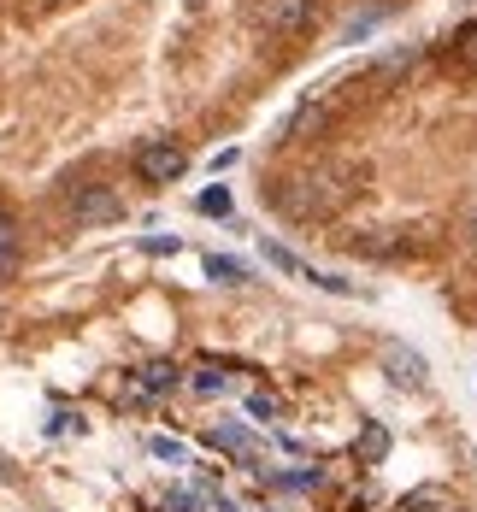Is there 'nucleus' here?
Listing matches in <instances>:
<instances>
[{"label": "nucleus", "mask_w": 477, "mask_h": 512, "mask_svg": "<svg viewBox=\"0 0 477 512\" xmlns=\"http://www.w3.org/2000/svg\"><path fill=\"white\" fill-rule=\"evenodd\" d=\"M277 412H283V401H277V395H248V418H260V424H271Z\"/></svg>", "instance_id": "nucleus-13"}, {"label": "nucleus", "mask_w": 477, "mask_h": 512, "mask_svg": "<svg viewBox=\"0 0 477 512\" xmlns=\"http://www.w3.org/2000/svg\"><path fill=\"white\" fill-rule=\"evenodd\" d=\"M260 24L271 36H301L313 30V0H260Z\"/></svg>", "instance_id": "nucleus-5"}, {"label": "nucleus", "mask_w": 477, "mask_h": 512, "mask_svg": "<svg viewBox=\"0 0 477 512\" xmlns=\"http://www.w3.org/2000/svg\"><path fill=\"white\" fill-rule=\"evenodd\" d=\"M383 448H389V436L371 424V430H366V460H383Z\"/></svg>", "instance_id": "nucleus-17"}, {"label": "nucleus", "mask_w": 477, "mask_h": 512, "mask_svg": "<svg viewBox=\"0 0 477 512\" xmlns=\"http://www.w3.org/2000/svg\"><path fill=\"white\" fill-rule=\"evenodd\" d=\"M466 236H472V248H477V218H472V224H466Z\"/></svg>", "instance_id": "nucleus-19"}, {"label": "nucleus", "mask_w": 477, "mask_h": 512, "mask_svg": "<svg viewBox=\"0 0 477 512\" xmlns=\"http://www.w3.org/2000/svg\"><path fill=\"white\" fill-rule=\"evenodd\" d=\"M71 218H77L83 230H101V224H112V218H124V201H118L106 183H83V189L71 195Z\"/></svg>", "instance_id": "nucleus-4"}, {"label": "nucleus", "mask_w": 477, "mask_h": 512, "mask_svg": "<svg viewBox=\"0 0 477 512\" xmlns=\"http://www.w3.org/2000/svg\"><path fill=\"white\" fill-rule=\"evenodd\" d=\"M207 271L218 277V283H248V265H242V259H218V254H212Z\"/></svg>", "instance_id": "nucleus-11"}, {"label": "nucleus", "mask_w": 477, "mask_h": 512, "mask_svg": "<svg viewBox=\"0 0 477 512\" xmlns=\"http://www.w3.org/2000/svg\"><path fill=\"white\" fill-rule=\"evenodd\" d=\"M183 383V371L177 365H142V371H130V383H124V401H154V395H165V389H177Z\"/></svg>", "instance_id": "nucleus-6"}, {"label": "nucleus", "mask_w": 477, "mask_h": 512, "mask_svg": "<svg viewBox=\"0 0 477 512\" xmlns=\"http://www.w3.org/2000/svg\"><path fill=\"white\" fill-rule=\"evenodd\" d=\"M148 448H154L159 460H171V465H183V460H189V454H183V442H171V436H154Z\"/></svg>", "instance_id": "nucleus-15"}, {"label": "nucleus", "mask_w": 477, "mask_h": 512, "mask_svg": "<svg viewBox=\"0 0 477 512\" xmlns=\"http://www.w3.org/2000/svg\"><path fill=\"white\" fill-rule=\"evenodd\" d=\"M454 59H460L466 71H477V24H466V30L454 36Z\"/></svg>", "instance_id": "nucleus-12"}, {"label": "nucleus", "mask_w": 477, "mask_h": 512, "mask_svg": "<svg viewBox=\"0 0 477 512\" xmlns=\"http://www.w3.org/2000/svg\"><path fill=\"white\" fill-rule=\"evenodd\" d=\"M354 101H360V77H354V83H336L324 101H307V106H301V112H295V136H307V130L318 136L324 124H336V118H342Z\"/></svg>", "instance_id": "nucleus-3"}, {"label": "nucleus", "mask_w": 477, "mask_h": 512, "mask_svg": "<svg viewBox=\"0 0 477 512\" xmlns=\"http://www.w3.org/2000/svg\"><path fill=\"white\" fill-rule=\"evenodd\" d=\"M18 265V218L12 212H0V277Z\"/></svg>", "instance_id": "nucleus-8"}, {"label": "nucleus", "mask_w": 477, "mask_h": 512, "mask_svg": "<svg viewBox=\"0 0 477 512\" xmlns=\"http://www.w3.org/2000/svg\"><path fill=\"white\" fill-rule=\"evenodd\" d=\"M189 171V154L171 142V136H159V142H142L136 148V177L142 183H177Z\"/></svg>", "instance_id": "nucleus-2"}, {"label": "nucleus", "mask_w": 477, "mask_h": 512, "mask_svg": "<svg viewBox=\"0 0 477 512\" xmlns=\"http://www.w3.org/2000/svg\"><path fill=\"white\" fill-rule=\"evenodd\" d=\"M212 512H236V507H230V501H212Z\"/></svg>", "instance_id": "nucleus-18"}, {"label": "nucleus", "mask_w": 477, "mask_h": 512, "mask_svg": "<svg viewBox=\"0 0 477 512\" xmlns=\"http://www.w3.org/2000/svg\"><path fill=\"white\" fill-rule=\"evenodd\" d=\"M360 189H366V165H354V159H324V165H313V171H301V177L283 183V212L301 218V224H307V218H336Z\"/></svg>", "instance_id": "nucleus-1"}, {"label": "nucleus", "mask_w": 477, "mask_h": 512, "mask_svg": "<svg viewBox=\"0 0 477 512\" xmlns=\"http://www.w3.org/2000/svg\"><path fill=\"white\" fill-rule=\"evenodd\" d=\"M442 501V489H413L407 501H401V512H424V507H436Z\"/></svg>", "instance_id": "nucleus-16"}, {"label": "nucleus", "mask_w": 477, "mask_h": 512, "mask_svg": "<svg viewBox=\"0 0 477 512\" xmlns=\"http://www.w3.org/2000/svg\"><path fill=\"white\" fill-rule=\"evenodd\" d=\"M383 365H389V377H395V383L424 389V359L413 354V348H389V354H383Z\"/></svg>", "instance_id": "nucleus-7"}, {"label": "nucleus", "mask_w": 477, "mask_h": 512, "mask_svg": "<svg viewBox=\"0 0 477 512\" xmlns=\"http://www.w3.org/2000/svg\"><path fill=\"white\" fill-rule=\"evenodd\" d=\"M201 212H207V218H230V189H207V195H201Z\"/></svg>", "instance_id": "nucleus-14"}, {"label": "nucleus", "mask_w": 477, "mask_h": 512, "mask_svg": "<svg viewBox=\"0 0 477 512\" xmlns=\"http://www.w3.org/2000/svg\"><path fill=\"white\" fill-rule=\"evenodd\" d=\"M265 259H271L277 271H289V277H313V265H301V259L289 254V248H277V242H265Z\"/></svg>", "instance_id": "nucleus-10"}, {"label": "nucleus", "mask_w": 477, "mask_h": 512, "mask_svg": "<svg viewBox=\"0 0 477 512\" xmlns=\"http://www.w3.org/2000/svg\"><path fill=\"white\" fill-rule=\"evenodd\" d=\"M189 383H195V395H224V389H230V371H224V365H195Z\"/></svg>", "instance_id": "nucleus-9"}]
</instances>
